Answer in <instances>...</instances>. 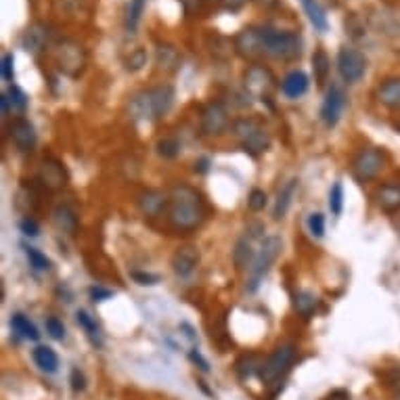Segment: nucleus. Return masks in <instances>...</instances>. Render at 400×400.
Instances as JSON below:
<instances>
[{
    "label": "nucleus",
    "mask_w": 400,
    "mask_h": 400,
    "mask_svg": "<svg viewBox=\"0 0 400 400\" xmlns=\"http://www.w3.org/2000/svg\"><path fill=\"white\" fill-rule=\"evenodd\" d=\"M168 223L178 233H191L201 227L206 206L201 195L189 185H174L168 193Z\"/></svg>",
    "instance_id": "1"
},
{
    "label": "nucleus",
    "mask_w": 400,
    "mask_h": 400,
    "mask_svg": "<svg viewBox=\"0 0 400 400\" xmlns=\"http://www.w3.org/2000/svg\"><path fill=\"white\" fill-rule=\"evenodd\" d=\"M174 105V88L168 84L154 86L147 90H139L137 94L130 96L128 111L135 120L143 122H154L163 118Z\"/></svg>",
    "instance_id": "2"
},
{
    "label": "nucleus",
    "mask_w": 400,
    "mask_h": 400,
    "mask_svg": "<svg viewBox=\"0 0 400 400\" xmlns=\"http://www.w3.org/2000/svg\"><path fill=\"white\" fill-rule=\"evenodd\" d=\"M233 137L239 147L251 158H260L270 147V135L264 124L256 118H239L233 122Z\"/></svg>",
    "instance_id": "3"
},
{
    "label": "nucleus",
    "mask_w": 400,
    "mask_h": 400,
    "mask_svg": "<svg viewBox=\"0 0 400 400\" xmlns=\"http://www.w3.org/2000/svg\"><path fill=\"white\" fill-rule=\"evenodd\" d=\"M264 55L281 59V61L300 59L302 57V38H300V34L264 27Z\"/></svg>",
    "instance_id": "4"
},
{
    "label": "nucleus",
    "mask_w": 400,
    "mask_h": 400,
    "mask_svg": "<svg viewBox=\"0 0 400 400\" xmlns=\"http://www.w3.org/2000/svg\"><path fill=\"white\" fill-rule=\"evenodd\" d=\"M281 254V239L279 237H266L262 239L258 251H256V258L251 260V266H249V275H247V283H245V289L249 294H256L258 287L262 285L264 277L268 275L270 266L275 264V260L279 258Z\"/></svg>",
    "instance_id": "5"
},
{
    "label": "nucleus",
    "mask_w": 400,
    "mask_h": 400,
    "mask_svg": "<svg viewBox=\"0 0 400 400\" xmlns=\"http://www.w3.org/2000/svg\"><path fill=\"white\" fill-rule=\"evenodd\" d=\"M53 59H55V65L61 74H65L68 78H80L86 70V63H88V55L84 51L80 42L76 40H59L53 49Z\"/></svg>",
    "instance_id": "6"
},
{
    "label": "nucleus",
    "mask_w": 400,
    "mask_h": 400,
    "mask_svg": "<svg viewBox=\"0 0 400 400\" xmlns=\"http://www.w3.org/2000/svg\"><path fill=\"white\" fill-rule=\"evenodd\" d=\"M296 361V346L294 344H283L279 346L264 363L260 369V377L264 382V386H273L277 384L292 367V363Z\"/></svg>",
    "instance_id": "7"
},
{
    "label": "nucleus",
    "mask_w": 400,
    "mask_h": 400,
    "mask_svg": "<svg viewBox=\"0 0 400 400\" xmlns=\"http://www.w3.org/2000/svg\"><path fill=\"white\" fill-rule=\"evenodd\" d=\"M384 163H386V156H384L382 149L365 147L352 160V176L358 182H369L373 178H377V174L382 172Z\"/></svg>",
    "instance_id": "8"
},
{
    "label": "nucleus",
    "mask_w": 400,
    "mask_h": 400,
    "mask_svg": "<svg viewBox=\"0 0 400 400\" xmlns=\"http://www.w3.org/2000/svg\"><path fill=\"white\" fill-rule=\"evenodd\" d=\"M275 76L268 68L264 65H251L247 68L245 76H243V86H245V92L249 96H256L260 101H268L273 90H275Z\"/></svg>",
    "instance_id": "9"
},
{
    "label": "nucleus",
    "mask_w": 400,
    "mask_h": 400,
    "mask_svg": "<svg viewBox=\"0 0 400 400\" xmlns=\"http://www.w3.org/2000/svg\"><path fill=\"white\" fill-rule=\"evenodd\" d=\"M233 49L245 61H256L264 55V27H243L233 38Z\"/></svg>",
    "instance_id": "10"
},
{
    "label": "nucleus",
    "mask_w": 400,
    "mask_h": 400,
    "mask_svg": "<svg viewBox=\"0 0 400 400\" xmlns=\"http://www.w3.org/2000/svg\"><path fill=\"white\" fill-rule=\"evenodd\" d=\"M337 70L344 82L356 84L367 72V59L361 51L352 46H342L337 53Z\"/></svg>",
    "instance_id": "11"
},
{
    "label": "nucleus",
    "mask_w": 400,
    "mask_h": 400,
    "mask_svg": "<svg viewBox=\"0 0 400 400\" xmlns=\"http://www.w3.org/2000/svg\"><path fill=\"white\" fill-rule=\"evenodd\" d=\"M229 128V109L223 101H210L201 109V135L220 137Z\"/></svg>",
    "instance_id": "12"
},
{
    "label": "nucleus",
    "mask_w": 400,
    "mask_h": 400,
    "mask_svg": "<svg viewBox=\"0 0 400 400\" xmlns=\"http://www.w3.org/2000/svg\"><path fill=\"white\" fill-rule=\"evenodd\" d=\"M262 233H264V227L260 223H251L247 225L245 233L241 235L239 241L235 243V249H233V262L235 266L243 270L254 258H256V241L262 239Z\"/></svg>",
    "instance_id": "13"
},
{
    "label": "nucleus",
    "mask_w": 400,
    "mask_h": 400,
    "mask_svg": "<svg viewBox=\"0 0 400 400\" xmlns=\"http://www.w3.org/2000/svg\"><path fill=\"white\" fill-rule=\"evenodd\" d=\"M38 182L46 191H61L68 185V172L63 163L57 160H44L38 168Z\"/></svg>",
    "instance_id": "14"
},
{
    "label": "nucleus",
    "mask_w": 400,
    "mask_h": 400,
    "mask_svg": "<svg viewBox=\"0 0 400 400\" xmlns=\"http://www.w3.org/2000/svg\"><path fill=\"white\" fill-rule=\"evenodd\" d=\"M344 105H346V94L339 86H331L325 101H323V107H320V120L327 128H333L337 122H339V115L344 111Z\"/></svg>",
    "instance_id": "15"
},
{
    "label": "nucleus",
    "mask_w": 400,
    "mask_h": 400,
    "mask_svg": "<svg viewBox=\"0 0 400 400\" xmlns=\"http://www.w3.org/2000/svg\"><path fill=\"white\" fill-rule=\"evenodd\" d=\"M170 264H172V270H174L176 277H189V275H193V270L199 264V251H197V247H193V245L178 247L172 254Z\"/></svg>",
    "instance_id": "16"
},
{
    "label": "nucleus",
    "mask_w": 400,
    "mask_h": 400,
    "mask_svg": "<svg viewBox=\"0 0 400 400\" xmlns=\"http://www.w3.org/2000/svg\"><path fill=\"white\" fill-rule=\"evenodd\" d=\"M137 206L145 218H158L168 208V195H163L158 189H145L137 197Z\"/></svg>",
    "instance_id": "17"
},
{
    "label": "nucleus",
    "mask_w": 400,
    "mask_h": 400,
    "mask_svg": "<svg viewBox=\"0 0 400 400\" xmlns=\"http://www.w3.org/2000/svg\"><path fill=\"white\" fill-rule=\"evenodd\" d=\"M8 132L19 151H32L36 147V130L27 120H23V118L15 120L8 128Z\"/></svg>",
    "instance_id": "18"
},
{
    "label": "nucleus",
    "mask_w": 400,
    "mask_h": 400,
    "mask_svg": "<svg viewBox=\"0 0 400 400\" xmlns=\"http://www.w3.org/2000/svg\"><path fill=\"white\" fill-rule=\"evenodd\" d=\"M375 201L388 214L400 212V185H394V182L382 185L375 193Z\"/></svg>",
    "instance_id": "19"
},
{
    "label": "nucleus",
    "mask_w": 400,
    "mask_h": 400,
    "mask_svg": "<svg viewBox=\"0 0 400 400\" xmlns=\"http://www.w3.org/2000/svg\"><path fill=\"white\" fill-rule=\"evenodd\" d=\"M46 40H49L46 27H44L42 23H34V25H30V27L25 30V34H23V38H21V46H23L27 53L36 55V53H40V51L44 49Z\"/></svg>",
    "instance_id": "20"
},
{
    "label": "nucleus",
    "mask_w": 400,
    "mask_h": 400,
    "mask_svg": "<svg viewBox=\"0 0 400 400\" xmlns=\"http://www.w3.org/2000/svg\"><path fill=\"white\" fill-rule=\"evenodd\" d=\"M53 223L61 233L74 235L78 231V216L70 206H57L53 210Z\"/></svg>",
    "instance_id": "21"
},
{
    "label": "nucleus",
    "mask_w": 400,
    "mask_h": 400,
    "mask_svg": "<svg viewBox=\"0 0 400 400\" xmlns=\"http://www.w3.org/2000/svg\"><path fill=\"white\" fill-rule=\"evenodd\" d=\"M308 84H311V82H308V76H306L304 72L296 70V72L287 74L285 80L281 82V90H283L285 96L298 99V96H302V94L308 90Z\"/></svg>",
    "instance_id": "22"
},
{
    "label": "nucleus",
    "mask_w": 400,
    "mask_h": 400,
    "mask_svg": "<svg viewBox=\"0 0 400 400\" xmlns=\"http://www.w3.org/2000/svg\"><path fill=\"white\" fill-rule=\"evenodd\" d=\"M377 101L390 109L400 107V78H388L377 86Z\"/></svg>",
    "instance_id": "23"
},
{
    "label": "nucleus",
    "mask_w": 400,
    "mask_h": 400,
    "mask_svg": "<svg viewBox=\"0 0 400 400\" xmlns=\"http://www.w3.org/2000/svg\"><path fill=\"white\" fill-rule=\"evenodd\" d=\"M156 65L160 72H165V74H172L178 70L180 65V55L174 46L170 44H160L158 51H156Z\"/></svg>",
    "instance_id": "24"
},
{
    "label": "nucleus",
    "mask_w": 400,
    "mask_h": 400,
    "mask_svg": "<svg viewBox=\"0 0 400 400\" xmlns=\"http://www.w3.org/2000/svg\"><path fill=\"white\" fill-rule=\"evenodd\" d=\"M296 189H298V178H292V180H287V185L279 191V197H277V204H275V210H273V218H275V220H281V218L287 214V210H289V206H292V199H294V195H296Z\"/></svg>",
    "instance_id": "25"
},
{
    "label": "nucleus",
    "mask_w": 400,
    "mask_h": 400,
    "mask_svg": "<svg viewBox=\"0 0 400 400\" xmlns=\"http://www.w3.org/2000/svg\"><path fill=\"white\" fill-rule=\"evenodd\" d=\"M300 2H302L304 13L308 15V21L313 23V27H315V30H319V32H327L329 21H327L325 8L320 6L319 0H300Z\"/></svg>",
    "instance_id": "26"
},
{
    "label": "nucleus",
    "mask_w": 400,
    "mask_h": 400,
    "mask_svg": "<svg viewBox=\"0 0 400 400\" xmlns=\"http://www.w3.org/2000/svg\"><path fill=\"white\" fill-rule=\"evenodd\" d=\"M34 363H36L42 371H46V373H55L57 367H59V358H57L55 350L49 348V346H38V348L34 350Z\"/></svg>",
    "instance_id": "27"
},
{
    "label": "nucleus",
    "mask_w": 400,
    "mask_h": 400,
    "mask_svg": "<svg viewBox=\"0 0 400 400\" xmlns=\"http://www.w3.org/2000/svg\"><path fill=\"white\" fill-rule=\"evenodd\" d=\"M313 72H315L317 86H325V82L329 78V72H331V61H329V57L323 49H317L315 55H313Z\"/></svg>",
    "instance_id": "28"
},
{
    "label": "nucleus",
    "mask_w": 400,
    "mask_h": 400,
    "mask_svg": "<svg viewBox=\"0 0 400 400\" xmlns=\"http://www.w3.org/2000/svg\"><path fill=\"white\" fill-rule=\"evenodd\" d=\"M11 327H13V331H15V333H19V335H21V337H25V339L36 342V339L40 337L38 329L30 323V319H27L25 315H21V313H15V315L11 317Z\"/></svg>",
    "instance_id": "29"
},
{
    "label": "nucleus",
    "mask_w": 400,
    "mask_h": 400,
    "mask_svg": "<svg viewBox=\"0 0 400 400\" xmlns=\"http://www.w3.org/2000/svg\"><path fill=\"white\" fill-rule=\"evenodd\" d=\"M294 308L300 317L308 319V317H313V313L317 308V298L311 292H298V294H294Z\"/></svg>",
    "instance_id": "30"
},
{
    "label": "nucleus",
    "mask_w": 400,
    "mask_h": 400,
    "mask_svg": "<svg viewBox=\"0 0 400 400\" xmlns=\"http://www.w3.org/2000/svg\"><path fill=\"white\" fill-rule=\"evenodd\" d=\"M260 369H262V363H260L258 354H243L235 363V371H237V375H239L241 380H249Z\"/></svg>",
    "instance_id": "31"
},
{
    "label": "nucleus",
    "mask_w": 400,
    "mask_h": 400,
    "mask_svg": "<svg viewBox=\"0 0 400 400\" xmlns=\"http://www.w3.org/2000/svg\"><path fill=\"white\" fill-rule=\"evenodd\" d=\"M78 323H80V327L86 331V335H88V339L94 344V346H101L103 344V337H101V329H99V325H96V320L92 319L86 311H78Z\"/></svg>",
    "instance_id": "32"
},
{
    "label": "nucleus",
    "mask_w": 400,
    "mask_h": 400,
    "mask_svg": "<svg viewBox=\"0 0 400 400\" xmlns=\"http://www.w3.org/2000/svg\"><path fill=\"white\" fill-rule=\"evenodd\" d=\"M145 2L147 0H130L128 4V15H126V30L132 34L137 27H139V21H141V15L145 11Z\"/></svg>",
    "instance_id": "33"
},
{
    "label": "nucleus",
    "mask_w": 400,
    "mask_h": 400,
    "mask_svg": "<svg viewBox=\"0 0 400 400\" xmlns=\"http://www.w3.org/2000/svg\"><path fill=\"white\" fill-rule=\"evenodd\" d=\"M124 65H126V72H141L145 65H147V51L145 49H135L128 57H126V61H124Z\"/></svg>",
    "instance_id": "34"
},
{
    "label": "nucleus",
    "mask_w": 400,
    "mask_h": 400,
    "mask_svg": "<svg viewBox=\"0 0 400 400\" xmlns=\"http://www.w3.org/2000/svg\"><path fill=\"white\" fill-rule=\"evenodd\" d=\"M329 210L333 216H339L342 210H344V187L342 182H335L331 187V193H329Z\"/></svg>",
    "instance_id": "35"
},
{
    "label": "nucleus",
    "mask_w": 400,
    "mask_h": 400,
    "mask_svg": "<svg viewBox=\"0 0 400 400\" xmlns=\"http://www.w3.org/2000/svg\"><path fill=\"white\" fill-rule=\"evenodd\" d=\"M180 154V143L176 139H161L158 143V156L163 160H174Z\"/></svg>",
    "instance_id": "36"
},
{
    "label": "nucleus",
    "mask_w": 400,
    "mask_h": 400,
    "mask_svg": "<svg viewBox=\"0 0 400 400\" xmlns=\"http://www.w3.org/2000/svg\"><path fill=\"white\" fill-rule=\"evenodd\" d=\"M27 254V260H30V266H34L36 270H49L51 268V260L36 247H27L25 249Z\"/></svg>",
    "instance_id": "37"
},
{
    "label": "nucleus",
    "mask_w": 400,
    "mask_h": 400,
    "mask_svg": "<svg viewBox=\"0 0 400 400\" xmlns=\"http://www.w3.org/2000/svg\"><path fill=\"white\" fill-rule=\"evenodd\" d=\"M8 101H11L13 111L23 113V111H25V107H27V99H25V94H23V92H21V88H19V86H15V84H11V88H8Z\"/></svg>",
    "instance_id": "38"
},
{
    "label": "nucleus",
    "mask_w": 400,
    "mask_h": 400,
    "mask_svg": "<svg viewBox=\"0 0 400 400\" xmlns=\"http://www.w3.org/2000/svg\"><path fill=\"white\" fill-rule=\"evenodd\" d=\"M247 206H249L251 212L264 210V208H266V193H264L262 189H254V191L249 193V197H247Z\"/></svg>",
    "instance_id": "39"
},
{
    "label": "nucleus",
    "mask_w": 400,
    "mask_h": 400,
    "mask_svg": "<svg viewBox=\"0 0 400 400\" xmlns=\"http://www.w3.org/2000/svg\"><path fill=\"white\" fill-rule=\"evenodd\" d=\"M46 331H49V335L53 339H63L65 337V327H63V323L57 319V317L46 319Z\"/></svg>",
    "instance_id": "40"
},
{
    "label": "nucleus",
    "mask_w": 400,
    "mask_h": 400,
    "mask_svg": "<svg viewBox=\"0 0 400 400\" xmlns=\"http://www.w3.org/2000/svg\"><path fill=\"white\" fill-rule=\"evenodd\" d=\"M308 227H311V233L315 235V237H323L325 235V216L323 214H313L311 216V220H308Z\"/></svg>",
    "instance_id": "41"
},
{
    "label": "nucleus",
    "mask_w": 400,
    "mask_h": 400,
    "mask_svg": "<svg viewBox=\"0 0 400 400\" xmlns=\"http://www.w3.org/2000/svg\"><path fill=\"white\" fill-rule=\"evenodd\" d=\"M130 277L139 283V285H156L160 281L158 275H151V273H141V270H132Z\"/></svg>",
    "instance_id": "42"
},
{
    "label": "nucleus",
    "mask_w": 400,
    "mask_h": 400,
    "mask_svg": "<svg viewBox=\"0 0 400 400\" xmlns=\"http://www.w3.org/2000/svg\"><path fill=\"white\" fill-rule=\"evenodd\" d=\"M19 229H21L27 237H36V235H38V225H36V220H32L30 216L19 223Z\"/></svg>",
    "instance_id": "43"
},
{
    "label": "nucleus",
    "mask_w": 400,
    "mask_h": 400,
    "mask_svg": "<svg viewBox=\"0 0 400 400\" xmlns=\"http://www.w3.org/2000/svg\"><path fill=\"white\" fill-rule=\"evenodd\" d=\"M201 2H204V0H180L182 11H185L187 17H193L195 13H199V11H201Z\"/></svg>",
    "instance_id": "44"
},
{
    "label": "nucleus",
    "mask_w": 400,
    "mask_h": 400,
    "mask_svg": "<svg viewBox=\"0 0 400 400\" xmlns=\"http://www.w3.org/2000/svg\"><path fill=\"white\" fill-rule=\"evenodd\" d=\"M2 78L6 82L13 80V55L11 53H6L2 57Z\"/></svg>",
    "instance_id": "45"
},
{
    "label": "nucleus",
    "mask_w": 400,
    "mask_h": 400,
    "mask_svg": "<svg viewBox=\"0 0 400 400\" xmlns=\"http://www.w3.org/2000/svg\"><path fill=\"white\" fill-rule=\"evenodd\" d=\"M90 298L94 302H103L107 298H111V292L109 289H103V287H90Z\"/></svg>",
    "instance_id": "46"
},
{
    "label": "nucleus",
    "mask_w": 400,
    "mask_h": 400,
    "mask_svg": "<svg viewBox=\"0 0 400 400\" xmlns=\"http://www.w3.org/2000/svg\"><path fill=\"white\" fill-rule=\"evenodd\" d=\"M84 388H86L84 375H82L78 369H74V371H72V390H74V392H82Z\"/></svg>",
    "instance_id": "47"
},
{
    "label": "nucleus",
    "mask_w": 400,
    "mask_h": 400,
    "mask_svg": "<svg viewBox=\"0 0 400 400\" xmlns=\"http://www.w3.org/2000/svg\"><path fill=\"white\" fill-rule=\"evenodd\" d=\"M189 356H191V361H193V363H195V365H197V367H199L201 371H206V373L210 371V365H208V361H206V358H204V356H201V354H199L197 350H191V354H189Z\"/></svg>",
    "instance_id": "48"
},
{
    "label": "nucleus",
    "mask_w": 400,
    "mask_h": 400,
    "mask_svg": "<svg viewBox=\"0 0 400 400\" xmlns=\"http://www.w3.org/2000/svg\"><path fill=\"white\" fill-rule=\"evenodd\" d=\"M220 2H223V6H225L227 11L237 13L239 8H243V4H245L247 0H220Z\"/></svg>",
    "instance_id": "49"
},
{
    "label": "nucleus",
    "mask_w": 400,
    "mask_h": 400,
    "mask_svg": "<svg viewBox=\"0 0 400 400\" xmlns=\"http://www.w3.org/2000/svg\"><path fill=\"white\" fill-rule=\"evenodd\" d=\"M260 8H275L279 6V0H254Z\"/></svg>",
    "instance_id": "50"
},
{
    "label": "nucleus",
    "mask_w": 400,
    "mask_h": 400,
    "mask_svg": "<svg viewBox=\"0 0 400 400\" xmlns=\"http://www.w3.org/2000/svg\"><path fill=\"white\" fill-rule=\"evenodd\" d=\"M325 400H348V392H346V390H335V392H331Z\"/></svg>",
    "instance_id": "51"
},
{
    "label": "nucleus",
    "mask_w": 400,
    "mask_h": 400,
    "mask_svg": "<svg viewBox=\"0 0 400 400\" xmlns=\"http://www.w3.org/2000/svg\"><path fill=\"white\" fill-rule=\"evenodd\" d=\"M0 103H2V113L8 115L11 111V101H8V94H0Z\"/></svg>",
    "instance_id": "52"
},
{
    "label": "nucleus",
    "mask_w": 400,
    "mask_h": 400,
    "mask_svg": "<svg viewBox=\"0 0 400 400\" xmlns=\"http://www.w3.org/2000/svg\"><path fill=\"white\" fill-rule=\"evenodd\" d=\"M195 170H199V172H208V160L204 158V160L195 161Z\"/></svg>",
    "instance_id": "53"
},
{
    "label": "nucleus",
    "mask_w": 400,
    "mask_h": 400,
    "mask_svg": "<svg viewBox=\"0 0 400 400\" xmlns=\"http://www.w3.org/2000/svg\"><path fill=\"white\" fill-rule=\"evenodd\" d=\"M394 400H400V388L396 390V396H394Z\"/></svg>",
    "instance_id": "54"
},
{
    "label": "nucleus",
    "mask_w": 400,
    "mask_h": 400,
    "mask_svg": "<svg viewBox=\"0 0 400 400\" xmlns=\"http://www.w3.org/2000/svg\"><path fill=\"white\" fill-rule=\"evenodd\" d=\"M399 229H400V220H399Z\"/></svg>",
    "instance_id": "55"
}]
</instances>
